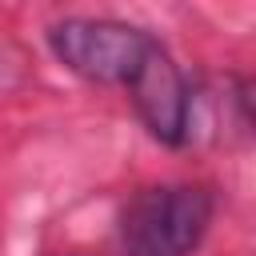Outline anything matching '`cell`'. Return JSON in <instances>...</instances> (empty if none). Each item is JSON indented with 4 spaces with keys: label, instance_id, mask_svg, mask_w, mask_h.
Segmentation results:
<instances>
[{
    "label": "cell",
    "instance_id": "7a4b0ae2",
    "mask_svg": "<svg viewBox=\"0 0 256 256\" xmlns=\"http://www.w3.org/2000/svg\"><path fill=\"white\" fill-rule=\"evenodd\" d=\"M48 48L72 76L128 92L164 44L148 28L116 16H64L48 28Z\"/></svg>",
    "mask_w": 256,
    "mask_h": 256
},
{
    "label": "cell",
    "instance_id": "6da1fadb",
    "mask_svg": "<svg viewBox=\"0 0 256 256\" xmlns=\"http://www.w3.org/2000/svg\"><path fill=\"white\" fill-rule=\"evenodd\" d=\"M216 220V192L192 180L148 184L120 212L124 256H192Z\"/></svg>",
    "mask_w": 256,
    "mask_h": 256
}]
</instances>
